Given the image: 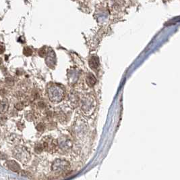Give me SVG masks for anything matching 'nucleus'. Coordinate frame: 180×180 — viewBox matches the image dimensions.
I'll return each instance as SVG.
<instances>
[{"label":"nucleus","mask_w":180,"mask_h":180,"mask_svg":"<svg viewBox=\"0 0 180 180\" xmlns=\"http://www.w3.org/2000/svg\"><path fill=\"white\" fill-rule=\"evenodd\" d=\"M86 81H87L88 85L89 86H93L95 85V83H96V79H95V76L93 75V74H89V75L87 76V78H86Z\"/></svg>","instance_id":"4"},{"label":"nucleus","mask_w":180,"mask_h":180,"mask_svg":"<svg viewBox=\"0 0 180 180\" xmlns=\"http://www.w3.org/2000/svg\"><path fill=\"white\" fill-rule=\"evenodd\" d=\"M1 63H2V59H1V58H0V64H1Z\"/></svg>","instance_id":"11"},{"label":"nucleus","mask_w":180,"mask_h":180,"mask_svg":"<svg viewBox=\"0 0 180 180\" xmlns=\"http://www.w3.org/2000/svg\"><path fill=\"white\" fill-rule=\"evenodd\" d=\"M44 129H45V126H44V125L43 123H39L38 124L37 127H36V129L38 131H42L44 130Z\"/></svg>","instance_id":"7"},{"label":"nucleus","mask_w":180,"mask_h":180,"mask_svg":"<svg viewBox=\"0 0 180 180\" xmlns=\"http://www.w3.org/2000/svg\"><path fill=\"white\" fill-rule=\"evenodd\" d=\"M7 166L8 168L14 172H18L21 170V167L17 163L14 161H10L7 163Z\"/></svg>","instance_id":"2"},{"label":"nucleus","mask_w":180,"mask_h":180,"mask_svg":"<svg viewBox=\"0 0 180 180\" xmlns=\"http://www.w3.org/2000/svg\"><path fill=\"white\" fill-rule=\"evenodd\" d=\"M89 65L93 69H97L99 67V61L97 56H93L89 60Z\"/></svg>","instance_id":"3"},{"label":"nucleus","mask_w":180,"mask_h":180,"mask_svg":"<svg viewBox=\"0 0 180 180\" xmlns=\"http://www.w3.org/2000/svg\"><path fill=\"white\" fill-rule=\"evenodd\" d=\"M23 54L26 56H30L32 54V50L30 48L26 47L23 50Z\"/></svg>","instance_id":"6"},{"label":"nucleus","mask_w":180,"mask_h":180,"mask_svg":"<svg viewBox=\"0 0 180 180\" xmlns=\"http://www.w3.org/2000/svg\"><path fill=\"white\" fill-rule=\"evenodd\" d=\"M45 53H46L45 50V48H41V49L39 50V52H38V54H39V56H41V57L45 56Z\"/></svg>","instance_id":"8"},{"label":"nucleus","mask_w":180,"mask_h":180,"mask_svg":"<svg viewBox=\"0 0 180 180\" xmlns=\"http://www.w3.org/2000/svg\"><path fill=\"white\" fill-rule=\"evenodd\" d=\"M8 104L7 100H3L2 104L0 106V110H1V112H4L5 111H6L8 107Z\"/></svg>","instance_id":"5"},{"label":"nucleus","mask_w":180,"mask_h":180,"mask_svg":"<svg viewBox=\"0 0 180 180\" xmlns=\"http://www.w3.org/2000/svg\"><path fill=\"white\" fill-rule=\"evenodd\" d=\"M5 47L2 45H0V54H3V52H4L5 51Z\"/></svg>","instance_id":"10"},{"label":"nucleus","mask_w":180,"mask_h":180,"mask_svg":"<svg viewBox=\"0 0 180 180\" xmlns=\"http://www.w3.org/2000/svg\"><path fill=\"white\" fill-rule=\"evenodd\" d=\"M23 104H22V103H21V102H19V103H18L17 104H16V109H18V110H21V109H22V108H23V106H22Z\"/></svg>","instance_id":"9"},{"label":"nucleus","mask_w":180,"mask_h":180,"mask_svg":"<svg viewBox=\"0 0 180 180\" xmlns=\"http://www.w3.org/2000/svg\"><path fill=\"white\" fill-rule=\"evenodd\" d=\"M50 93H55V94H51V95H49V98H50L51 101L52 102H60L63 99L64 96V92L62 89L60 88L58 86H53L49 88V92Z\"/></svg>","instance_id":"1"}]
</instances>
